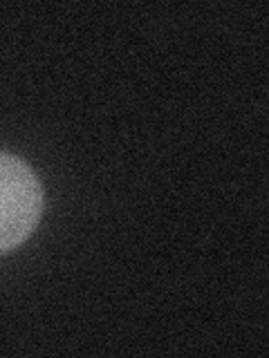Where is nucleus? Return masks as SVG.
I'll use <instances>...</instances> for the list:
<instances>
[{
    "label": "nucleus",
    "instance_id": "obj_1",
    "mask_svg": "<svg viewBox=\"0 0 269 358\" xmlns=\"http://www.w3.org/2000/svg\"><path fill=\"white\" fill-rule=\"evenodd\" d=\"M43 215V186L32 166L0 152V255L18 249Z\"/></svg>",
    "mask_w": 269,
    "mask_h": 358
}]
</instances>
